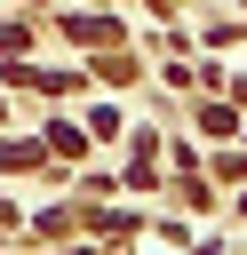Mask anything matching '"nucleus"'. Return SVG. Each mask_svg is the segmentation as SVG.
Listing matches in <instances>:
<instances>
[{"label": "nucleus", "instance_id": "2", "mask_svg": "<svg viewBox=\"0 0 247 255\" xmlns=\"http://www.w3.org/2000/svg\"><path fill=\"white\" fill-rule=\"evenodd\" d=\"M0 167H8V175H24V167H40V151H32V143H0Z\"/></svg>", "mask_w": 247, "mask_h": 255}, {"label": "nucleus", "instance_id": "1", "mask_svg": "<svg viewBox=\"0 0 247 255\" xmlns=\"http://www.w3.org/2000/svg\"><path fill=\"white\" fill-rule=\"evenodd\" d=\"M112 32H120V24H104V16H80V24H72V40H88V48H104Z\"/></svg>", "mask_w": 247, "mask_h": 255}]
</instances>
